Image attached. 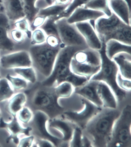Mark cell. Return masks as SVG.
<instances>
[{"label":"cell","mask_w":131,"mask_h":147,"mask_svg":"<svg viewBox=\"0 0 131 147\" xmlns=\"http://www.w3.org/2000/svg\"><path fill=\"white\" fill-rule=\"evenodd\" d=\"M86 49L76 46H65L61 48L57 57L52 73L41 82L42 85L55 86L63 82H67L72 84L76 88L86 84L88 81L87 78L73 73L70 64L75 53Z\"/></svg>","instance_id":"1"},{"label":"cell","mask_w":131,"mask_h":147,"mask_svg":"<svg viewBox=\"0 0 131 147\" xmlns=\"http://www.w3.org/2000/svg\"><path fill=\"white\" fill-rule=\"evenodd\" d=\"M121 111L117 109L103 108L83 130L92 142L93 147H107L113 127Z\"/></svg>","instance_id":"2"},{"label":"cell","mask_w":131,"mask_h":147,"mask_svg":"<svg viewBox=\"0 0 131 147\" xmlns=\"http://www.w3.org/2000/svg\"><path fill=\"white\" fill-rule=\"evenodd\" d=\"M24 93L32 111H43L50 119H52L61 115L66 111L65 108L59 104L54 86H44L41 82L37 83Z\"/></svg>","instance_id":"3"},{"label":"cell","mask_w":131,"mask_h":147,"mask_svg":"<svg viewBox=\"0 0 131 147\" xmlns=\"http://www.w3.org/2000/svg\"><path fill=\"white\" fill-rule=\"evenodd\" d=\"M95 28L102 43L115 40L131 45V26L125 23L112 13L110 16H104L95 21Z\"/></svg>","instance_id":"4"},{"label":"cell","mask_w":131,"mask_h":147,"mask_svg":"<svg viewBox=\"0 0 131 147\" xmlns=\"http://www.w3.org/2000/svg\"><path fill=\"white\" fill-rule=\"evenodd\" d=\"M63 45L53 47L46 42L40 45H32L29 52L32 62V67L45 78L51 75L55 63L60 50L64 47Z\"/></svg>","instance_id":"5"},{"label":"cell","mask_w":131,"mask_h":147,"mask_svg":"<svg viewBox=\"0 0 131 147\" xmlns=\"http://www.w3.org/2000/svg\"><path fill=\"white\" fill-rule=\"evenodd\" d=\"M99 51L101 56V68L90 80L105 83L113 92L118 102L123 101L126 97V92L120 88L117 85V77L119 72L118 67L113 60L107 56L105 44L103 43L102 49Z\"/></svg>","instance_id":"6"},{"label":"cell","mask_w":131,"mask_h":147,"mask_svg":"<svg viewBox=\"0 0 131 147\" xmlns=\"http://www.w3.org/2000/svg\"><path fill=\"white\" fill-rule=\"evenodd\" d=\"M131 106L124 107L114 124L107 147H131Z\"/></svg>","instance_id":"7"},{"label":"cell","mask_w":131,"mask_h":147,"mask_svg":"<svg viewBox=\"0 0 131 147\" xmlns=\"http://www.w3.org/2000/svg\"><path fill=\"white\" fill-rule=\"evenodd\" d=\"M80 98L84 105L81 110L79 111H66L61 115L83 130L91 119L103 108L98 107L84 98Z\"/></svg>","instance_id":"8"},{"label":"cell","mask_w":131,"mask_h":147,"mask_svg":"<svg viewBox=\"0 0 131 147\" xmlns=\"http://www.w3.org/2000/svg\"><path fill=\"white\" fill-rule=\"evenodd\" d=\"M56 23L59 38L64 46L88 48L75 24L69 23L67 21V18H61L57 20Z\"/></svg>","instance_id":"9"},{"label":"cell","mask_w":131,"mask_h":147,"mask_svg":"<svg viewBox=\"0 0 131 147\" xmlns=\"http://www.w3.org/2000/svg\"><path fill=\"white\" fill-rule=\"evenodd\" d=\"M33 112V117L30 122L32 131L37 138L51 141L55 147H59L61 141L60 138L52 135L47 129V123L49 117L43 111L36 110Z\"/></svg>","instance_id":"10"},{"label":"cell","mask_w":131,"mask_h":147,"mask_svg":"<svg viewBox=\"0 0 131 147\" xmlns=\"http://www.w3.org/2000/svg\"><path fill=\"white\" fill-rule=\"evenodd\" d=\"M0 65L5 69L32 67V62L29 52L18 51L3 56L0 59Z\"/></svg>","instance_id":"11"},{"label":"cell","mask_w":131,"mask_h":147,"mask_svg":"<svg viewBox=\"0 0 131 147\" xmlns=\"http://www.w3.org/2000/svg\"><path fill=\"white\" fill-rule=\"evenodd\" d=\"M0 128L5 129L9 133V136L6 139V142L8 143L10 141L18 144L19 140V136L21 134L26 136L30 135L32 128L30 126L24 127L21 126L17 117H12L11 121L6 122L3 118L0 119Z\"/></svg>","instance_id":"12"},{"label":"cell","mask_w":131,"mask_h":147,"mask_svg":"<svg viewBox=\"0 0 131 147\" xmlns=\"http://www.w3.org/2000/svg\"><path fill=\"white\" fill-rule=\"evenodd\" d=\"M77 29L82 35L89 48L99 51L103 43L98 36L95 27L90 22H84L75 24Z\"/></svg>","instance_id":"13"},{"label":"cell","mask_w":131,"mask_h":147,"mask_svg":"<svg viewBox=\"0 0 131 147\" xmlns=\"http://www.w3.org/2000/svg\"><path fill=\"white\" fill-rule=\"evenodd\" d=\"M50 119L47 123V126L54 129L62 134L61 142L69 147V142L72 137L74 130L76 126L71 122L67 120L62 115Z\"/></svg>","instance_id":"14"},{"label":"cell","mask_w":131,"mask_h":147,"mask_svg":"<svg viewBox=\"0 0 131 147\" xmlns=\"http://www.w3.org/2000/svg\"><path fill=\"white\" fill-rule=\"evenodd\" d=\"M104 16H106L103 12L82 6L77 8L67 18V21L72 24L84 22H95L99 18Z\"/></svg>","instance_id":"15"},{"label":"cell","mask_w":131,"mask_h":147,"mask_svg":"<svg viewBox=\"0 0 131 147\" xmlns=\"http://www.w3.org/2000/svg\"><path fill=\"white\" fill-rule=\"evenodd\" d=\"M97 81L90 80L80 87L75 88V94L102 108V104L97 92Z\"/></svg>","instance_id":"16"},{"label":"cell","mask_w":131,"mask_h":147,"mask_svg":"<svg viewBox=\"0 0 131 147\" xmlns=\"http://www.w3.org/2000/svg\"><path fill=\"white\" fill-rule=\"evenodd\" d=\"M10 29V20L5 13L0 11V50L12 51L14 50L15 43L8 35Z\"/></svg>","instance_id":"17"},{"label":"cell","mask_w":131,"mask_h":147,"mask_svg":"<svg viewBox=\"0 0 131 147\" xmlns=\"http://www.w3.org/2000/svg\"><path fill=\"white\" fill-rule=\"evenodd\" d=\"M3 8L4 13L10 21L15 22L26 18L21 0H4Z\"/></svg>","instance_id":"18"},{"label":"cell","mask_w":131,"mask_h":147,"mask_svg":"<svg viewBox=\"0 0 131 147\" xmlns=\"http://www.w3.org/2000/svg\"><path fill=\"white\" fill-rule=\"evenodd\" d=\"M97 92L102 104V108L117 109L118 101L110 88L102 82L98 81Z\"/></svg>","instance_id":"19"},{"label":"cell","mask_w":131,"mask_h":147,"mask_svg":"<svg viewBox=\"0 0 131 147\" xmlns=\"http://www.w3.org/2000/svg\"><path fill=\"white\" fill-rule=\"evenodd\" d=\"M72 59L79 63H84L101 67V59L99 51L88 48L75 53Z\"/></svg>","instance_id":"20"},{"label":"cell","mask_w":131,"mask_h":147,"mask_svg":"<svg viewBox=\"0 0 131 147\" xmlns=\"http://www.w3.org/2000/svg\"><path fill=\"white\" fill-rule=\"evenodd\" d=\"M112 13L127 24L131 26L130 6L125 0H109Z\"/></svg>","instance_id":"21"},{"label":"cell","mask_w":131,"mask_h":147,"mask_svg":"<svg viewBox=\"0 0 131 147\" xmlns=\"http://www.w3.org/2000/svg\"><path fill=\"white\" fill-rule=\"evenodd\" d=\"M72 71L75 74L85 77L89 81L99 71L101 67L84 63L77 62L72 59L70 64Z\"/></svg>","instance_id":"22"},{"label":"cell","mask_w":131,"mask_h":147,"mask_svg":"<svg viewBox=\"0 0 131 147\" xmlns=\"http://www.w3.org/2000/svg\"><path fill=\"white\" fill-rule=\"evenodd\" d=\"M112 60L118 67L119 72L122 77L131 80V54L122 53L117 54Z\"/></svg>","instance_id":"23"},{"label":"cell","mask_w":131,"mask_h":147,"mask_svg":"<svg viewBox=\"0 0 131 147\" xmlns=\"http://www.w3.org/2000/svg\"><path fill=\"white\" fill-rule=\"evenodd\" d=\"M7 110L12 117H17L18 112L27 102V97L24 92H19L12 96L9 99Z\"/></svg>","instance_id":"24"},{"label":"cell","mask_w":131,"mask_h":147,"mask_svg":"<svg viewBox=\"0 0 131 147\" xmlns=\"http://www.w3.org/2000/svg\"><path fill=\"white\" fill-rule=\"evenodd\" d=\"M131 45L123 44L118 41L110 40L105 44V52L107 56L112 60L117 54L126 53L131 54Z\"/></svg>","instance_id":"25"},{"label":"cell","mask_w":131,"mask_h":147,"mask_svg":"<svg viewBox=\"0 0 131 147\" xmlns=\"http://www.w3.org/2000/svg\"><path fill=\"white\" fill-rule=\"evenodd\" d=\"M69 5H62L53 4L45 8L41 9L37 16L44 18L52 17L57 21L63 18L62 14Z\"/></svg>","instance_id":"26"},{"label":"cell","mask_w":131,"mask_h":147,"mask_svg":"<svg viewBox=\"0 0 131 147\" xmlns=\"http://www.w3.org/2000/svg\"><path fill=\"white\" fill-rule=\"evenodd\" d=\"M24 10L26 18L29 21L30 24L38 14L40 9L36 5L38 0H21ZM48 6L53 4V0H44Z\"/></svg>","instance_id":"27"},{"label":"cell","mask_w":131,"mask_h":147,"mask_svg":"<svg viewBox=\"0 0 131 147\" xmlns=\"http://www.w3.org/2000/svg\"><path fill=\"white\" fill-rule=\"evenodd\" d=\"M84 6L87 8L103 12L106 17H110L112 14L109 0H92Z\"/></svg>","instance_id":"28"},{"label":"cell","mask_w":131,"mask_h":147,"mask_svg":"<svg viewBox=\"0 0 131 147\" xmlns=\"http://www.w3.org/2000/svg\"><path fill=\"white\" fill-rule=\"evenodd\" d=\"M54 87L56 94L59 99L70 98L74 93L75 88L69 82H63Z\"/></svg>","instance_id":"29"},{"label":"cell","mask_w":131,"mask_h":147,"mask_svg":"<svg viewBox=\"0 0 131 147\" xmlns=\"http://www.w3.org/2000/svg\"><path fill=\"white\" fill-rule=\"evenodd\" d=\"M16 74L32 84H34L37 80V75L35 68L33 67L15 68Z\"/></svg>","instance_id":"30"},{"label":"cell","mask_w":131,"mask_h":147,"mask_svg":"<svg viewBox=\"0 0 131 147\" xmlns=\"http://www.w3.org/2000/svg\"><path fill=\"white\" fill-rule=\"evenodd\" d=\"M14 94V91L6 78H0V102L9 100Z\"/></svg>","instance_id":"31"},{"label":"cell","mask_w":131,"mask_h":147,"mask_svg":"<svg viewBox=\"0 0 131 147\" xmlns=\"http://www.w3.org/2000/svg\"><path fill=\"white\" fill-rule=\"evenodd\" d=\"M56 21L54 18L52 17L47 18L39 28L44 31L47 36L53 35L59 38L57 27L56 23Z\"/></svg>","instance_id":"32"},{"label":"cell","mask_w":131,"mask_h":147,"mask_svg":"<svg viewBox=\"0 0 131 147\" xmlns=\"http://www.w3.org/2000/svg\"><path fill=\"white\" fill-rule=\"evenodd\" d=\"M5 78L9 82L14 90L19 91L25 89L28 86V82L22 78L13 77L10 74H7Z\"/></svg>","instance_id":"33"},{"label":"cell","mask_w":131,"mask_h":147,"mask_svg":"<svg viewBox=\"0 0 131 147\" xmlns=\"http://www.w3.org/2000/svg\"><path fill=\"white\" fill-rule=\"evenodd\" d=\"M92 0H72L69 6L63 13V18H68L77 8L84 6ZM131 6V0H125Z\"/></svg>","instance_id":"34"},{"label":"cell","mask_w":131,"mask_h":147,"mask_svg":"<svg viewBox=\"0 0 131 147\" xmlns=\"http://www.w3.org/2000/svg\"><path fill=\"white\" fill-rule=\"evenodd\" d=\"M14 26L15 28L23 32L28 38L31 39L32 31L29 21L27 18H24L14 22Z\"/></svg>","instance_id":"35"},{"label":"cell","mask_w":131,"mask_h":147,"mask_svg":"<svg viewBox=\"0 0 131 147\" xmlns=\"http://www.w3.org/2000/svg\"><path fill=\"white\" fill-rule=\"evenodd\" d=\"M47 36L44 31L41 28H37L32 31L31 45H40L46 42Z\"/></svg>","instance_id":"36"},{"label":"cell","mask_w":131,"mask_h":147,"mask_svg":"<svg viewBox=\"0 0 131 147\" xmlns=\"http://www.w3.org/2000/svg\"><path fill=\"white\" fill-rule=\"evenodd\" d=\"M17 116L18 120L22 123L27 124L30 123L32 119L33 112L29 107H24L18 112Z\"/></svg>","instance_id":"37"},{"label":"cell","mask_w":131,"mask_h":147,"mask_svg":"<svg viewBox=\"0 0 131 147\" xmlns=\"http://www.w3.org/2000/svg\"><path fill=\"white\" fill-rule=\"evenodd\" d=\"M83 136L82 130L76 126L69 142V147H82Z\"/></svg>","instance_id":"38"},{"label":"cell","mask_w":131,"mask_h":147,"mask_svg":"<svg viewBox=\"0 0 131 147\" xmlns=\"http://www.w3.org/2000/svg\"><path fill=\"white\" fill-rule=\"evenodd\" d=\"M117 82L120 88L126 92H131V80L124 78L120 74V73L118 72L117 76Z\"/></svg>","instance_id":"39"},{"label":"cell","mask_w":131,"mask_h":147,"mask_svg":"<svg viewBox=\"0 0 131 147\" xmlns=\"http://www.w3.org/2000/svg\"><path fill=\"white\" fill-rule=\"evenodd\" d=\"M10 33L9 37L14 42L21 44L24 41L26 35L19 30L15 28L11 30Z\"/></svg>","instance_id":"40"},{"label":"cell","mask_w":131,"mask_h":147,"mask_svg":"<svg viewBox=\"0 0 131 147\" xmlns=\"http://www.w3.org/2000/svg\"><path fill=\"white\" fill-rule=\"evenodd\" d=\"M35 141V136L33 135L26 136L25 137L19 140L18 147H30L32 146Z\"/></svg>","instance_id":"41"},{"label":"cell","mask_w":131,"mask_h":147,"mask_svg":"<svg viewBox=\"0 0 131 147\" xmlns=\"http://www.w3.org/2000/svg\"><path fill=\"white\" fill-rule=\"evenodd\" d=\"M46 18L41 16H36L31 23L30 24V28L32 31L39 28L44 24Z\"/></svg>","instance_id":"42"},{"label":"cell","mask_w":131,"mask_h":147,"mask_svg":"<svg viewBox=\"0 0 131 147\" xmlns=\"http://www.w3.org/2000/svg\"><path fill=\"white\" fill-rule=\"evenodd\" d=\"M45 42L48 45L53 47H57L63 45L60 42V38L53 35L47 36Z\"/></svg>","instance_id":"43"},{"label":"cell","mask_w":131,"mask_h":147,"mask_svg":"<svg viewBox=\"0 0 131 147\" xmlns=\"http://www.w3.org/2000/svg\"><path fill=\"white\" fill-rule=\"evenodd\" d=\"M36 146L39 147H55L54 144L48 140L37 138L35 143Z\"/></svg>","instance_id":"44"},{"label":"cell","mask_w":131,"mask_h":147,"mask_svg":"<svg viewBox=\"0 0 131 147\" xmlns=\"http://www.w3.org/2000/svg\"><path fill=\"white\" fill-rule=\"evenodd\" d=\"M82 147H93L92 142L87 136L83 133L82 142Z\"/></svg>","instance_id":"45"},{"label":"cell","mask_w":131,"mask_h":147,"mask_svg":"<svg viewBox=\"0 0 131 147\" xmlns=\"http://www.w3.org/2000/svg\"><path fill=\"white\" fill-rule=\"evenodd\" d=\"M3 0H0V10L3 8Z\"/></svg>","instance_id":"46"},{"label":"cell","mask_w":131,"mask_h":147,"mask_svg":"<svg viewBox=\"0 0 131 147\" xmlns=\"http://www.w3.org/2000/svg\"><path fill=\"white\" fill-rule=\"evenodd\" d=\"M1 111H0V117H1Z\"/></svg>","instance_id":"47"},{"label":"cell","mask_w":131,"mask_h":147,"mask_svg":"<svg viewBox=\"0 0 131 147\" xmlns=\"http://www.w3.org/2000/svg\"><path fill=\"white\" fill-rule=\"evenodd\" d=\"M1 78V75H0V78Z\"/></svg>","instance_id":"48"},{"label":"cell","mask_w":131,"mask_h":147,"mask_svg":"<svg viewBox=\"0 0 131 147\" xmlns=\"http://www.w3.org/2000/svg\"><path fill=\"white\" fill-rule=\"evenodd\" d=\"M1 144H0V147H1Z\"/></svg>","instance_id":"49"},{"label":"cell","mask_w":131,"mask_h":147,"mask_svg":"<svg viewBox=\"0 0 131 147\" xmlns=\"http://www.w3.org/2000/svg\"></svg>","instance_id":"50"}]
</instances>
